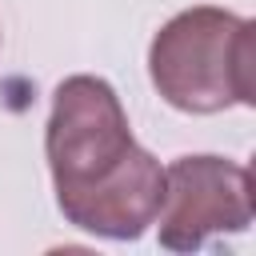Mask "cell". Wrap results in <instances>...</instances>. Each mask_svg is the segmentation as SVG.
<instances>
[{
    "instance_id": "3957f363",
    "label": "cell",
    "mask_w": 256,
    "mask_h": 256,
    "mask_svg": "<svg viewBox=\"0 0 256 256\" xmlns=\"http://www.w3.org/2000/svg\"><path fill=\"white\" fill-rule=\"evenodd\" d=\"M168 252H196L220 232L252 224V176L244 164L200 152L164 168V200L152 220Z\"/></svg>"
},
{
    "instance_id": "6da1fadb",
    "label": "cell",
    "mask_w": 256,
    "mask_h": 256,
    "mask_svg": "<svg viewBox=\"0 0 256 256\" xmlns=\"http://www.w3.org/2000/svg\"><path fill=\"white\" fill-rule=\"evenodd\" d=\"M44 156L68 224L104 240H140L152 228L164 168L132 140L128 112L108 80L76 72L56 84Z\"/></svg>"
},
{
    "instance_id": "7a4b0ae2",
    "label": "cell",
    "mask_w": 256,
    "mask_h": 256,
    "mask_svg": "<svg viewBox=\"0 0 256 256\" xmlns=\"http://www.w3.org/2000/svg\"><path fill=\"white\" fill-rule=\"evenodd\" d=\"M152 88L180 112L212 116L256 104V24L228 8L176 12L148 48Z\"/></svg>"
}]
</instances>
